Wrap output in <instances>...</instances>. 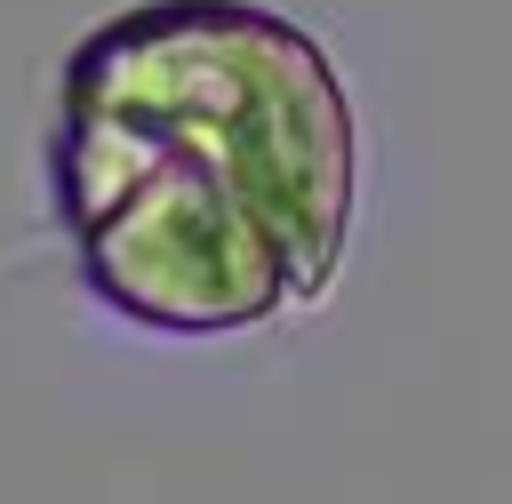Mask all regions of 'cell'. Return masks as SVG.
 <instances>
[{"label":"cell","instance_id":"cell-1","mask_svg":"<svg viewBox=\"0 0 512 504\" xmlns=\"http://www.w3.org/2000/svg\"><path fill=\"white\" fill-rule=\"evenodd\" d=\"M48 184L72 272L112 320L256 336L344 272L360 112L280 8L136 0L64 56Z\"/></svg>","mask_w":512,"mask_h":504}]
</instances>
